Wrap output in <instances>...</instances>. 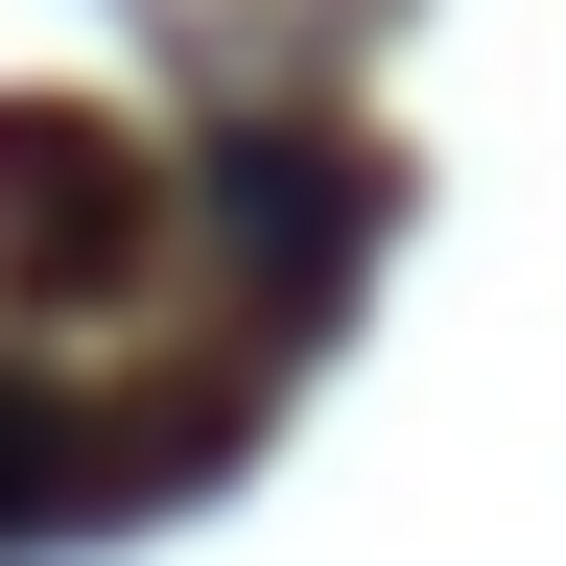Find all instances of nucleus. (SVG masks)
<instances>
[{
  "instance_id": "1",
  "label": "nucleus",
  "mask_w": 566,
  "mask_h": 566,
  "mask_svg": "<svg viewBox=\"0 0 566 566\" xmlns=\"http://www.w3.org/2000/svg\"><path fill=\"white\" fill-rule=\"evenodd\" d=\"M118 237H142V212H118V142H95V118H0V260L95 283Z\"/></svg>"
}]
</instances>
